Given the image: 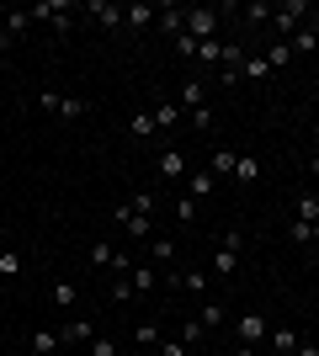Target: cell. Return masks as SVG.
<instances>
[{
    "instance_id": "cell-49",
    "label": "cell",
    "mask_w": 319,
    "mask_h": 356,
    "mask_svg": "<svg viewBox=\"0 0 319 356\" xmlns=\"http://www.w3.org/2000/svg\"><path fill=\"white\" fill-rule=\"evenodd\" d=\"M314 245H319V223H314Z\"/></svg>"
},
{
    "instance_id": "cell-26",
    "label": "cell",
    "mask_w": 319,
    "mask_h": 356,
    "mask_svg": "<svg viewBox=\"0 0 319 356\" xmlns=\"http://www.w3.org/2000/svg\"><path fill=\"white\" fill-rule=\"evenodd\" d=\"M261 59L272 64V70H288V64H293V48H288V43H272L266 54H261Z\"/></svg>"
},
{
    "instance_id": "cell-34",
    "label": "cell",
    "mask_w": 319,
    "mask_h": 356,
    "mask_svg": "<svg viewBox=\"0 0 319 356\" xmlns=\"http://www.w3.org/2000/svg\"><path fill=\"white\" fill-rule=\"evenodd\" d=\"M54 303H59V309H75V282H54Z\"/></svg>"
},
{
    "instance_id": "cell-27",
    "label": "cell",
    "mask_w": 319,
    "mask_h": 356,
    "mask_svg": "<svg viewBox=\"0 0 319 356\" xmlns=\"http://www.w3.org/2000/svg\"><path fill=\"white\" fill-rule=\"evenodd\" d=\"M0 277H22V250H11V245L0 250Z\"/></svg>"
},
{
    "instance_id": "cell-48",
    "label": "cell",
    "mask_w": 319,
    "mask_h": 356,
    "mask_svg": "<svg viewBox=\"0 0 319 356\" xmlns=\"http://www.w3.org/2000/svg\"><path fill=\"white\" fill-rule=\"evenodd\" d=\"M0 250H6V229H0Z\"/></svg>"
},
{
    "instance_id": "cell-50",
    "label": "cell",
    "mask_w": 319,
    "mask_h": 356,
    "mask_svg": "<svg viewBox=\"0 0 319 356\" xmlns=\"http://www.w3.org/2000/svg\"><path fill=\"white\" fill-rule=\"evenodd\" d=\"M75 356H91V351H75Z\"/></svg>"
},
{
    "instance_id": "cell-19",
    "label": "cell",
    "mask_w": 319,
    "mask_h": 356,
    "mask_svg": "<svg viewBox=\"0 0 319 356\" xmlns=\"http://www.w3.org/2000/svg\"><path fill=\"white\" fill-rule=\"evenodd\" d=\"M176 122H181V106H176V102H160V106H154V128H160V134H170Z\"/></svg>"
},
{
    "instance_id": "cell-1",
    "label": "cell",
    "mask_w": 319,
    "mask_h": 356,
    "mask_svg": "<svg viewBox=\"0 0 319 356\" xmlns=\"http://www.w3.org/2000/svg\"><path fill=\"white\" fill-rule=\"evenodd\" d=\"M304 16H309V0H282L272 11V27H277V43H288L293 32L304 27Z\"/></svg>"
},
{
    "instance_id": "cell-46",
    "label": "cell",
    "mask_w": 319,
    "mask_h": 356,
    "mask_svg": "<svg viewBox=\"0 0 319 356\" xmlns=\"http://www.w3.org/2000/svg\"><path fill=\"white\" fill-rule=\"evenodd\" d=\"M309 170L319 176V138H314V154H309Z\"/></svg>"
},
{
    "instance_id": "cell-47",
    "label": "cell",
    "mask_w": 319,
    "mask_h": 356,
    "mask_svg": "<svg viewBox=\"0 0 319 356\" xmlns=\"http://www.w3.org/2000/svg\"><path fill=\"white\" fill-rule=\"evenodd\" d=\"M234 356H261V346H240V351H234Z\"/></svg>"
},
{
    "instance_id": "cell-33",
    "label": "cell",
    "mask_w": 319,
    "mask_h": 356,
    "mask_svg": "<svg viewBox=\"0 0 319 356\" xmlns=\"http://www.w3.org/2000/svg\"><path fill=\"white\" fill-rule=\"evenodd\" d=\"M229 314H224V303H202V330H213V325H224Z\"/></svg>"
},
{
    "instance_id": "cell-42",
    "label": "cell",
    "mask_w": 319,
    "mask_h": 356,
    "mask_svg": "<svg viewBox=\"0 0 319 356\" xmlns=\"http://www.w3.org/2000/svg\"><path fill=\"white\" fill-rule=\"evenodd\" d=\"M154 356H186V341H181V335H176V341H160V351H154Z\"/></svg>"
},
{
    "instance_id": "cell-10",
    "label": "cell",
    "mask_w": 319,
    "mask_h": 356,
    "mask_svg": "<svg viewBox=\"0 0 319 356\" xmlns=\"http://www.w3.org/2000/svg\"><path fill=\"white\" fill-rule=\"evenodd\" d=\"M154 27H160V32L170 38V43H176V38L186 32V11H181V6H165V11L154 16Z\"/></svg>"
},
{
    "instance_id": "cell-45",
    "label": "cell",
    "mask_w": 319,
    "mask_h": 356,
    "mask_svg": "<svg viewBox=\"0 0 319 356\" xmlns=\"http://www.w3.org/2000/svg\"><path fill=\"white\" fill-rule=\"evenodd\" d=\"M16 38H11V27H6V11H0V48H11Z\"/></svg>"
},
{
    "instance_id": "cell-18",
    "label": "cell",
    "mask_w": 319,
    "mask_h": 356,
    "mask_svg": "<svg viewBox=\"0 0 319 356\" xmlns=\"http://www.w3.org/2000/svg\"><path fill=\"white\" fill-rule=\"evenodd\" d=\"M293 218L319 223V192H298V202H293Z\"/></svg>"
},
{
    "instance_id": "cell-2",
    "label": "cell",
    "mask_w": 319,
    "mask_h": 356,
    "mask_svg": "<svg viewBox=\"0 0 319 356\" xmlns=\"http://www.w3.org/2000/svg\"><path fill=\"white\" fill-rule=\"evenodd\" d=\"M38 106L54 112V118H64V122L85 118V102H80V96H59V90H38Z\"/></svg>"
},
{
    "instance_id": "cell-14",
    "label": "cell",
    "mask_w": 319,
    "mask_h": 356,
    "mask_svg": "<svg viewBox=\"0 0 319 356\" xmlns=\"http://www.w3.org/2000/svg\"><path fill=\"white\" fill-rule=\"evenodd\" d=\"M59 335H64V346H91L96 341V325H91V319H69Z\"/></svg>"
},
{
    "instance_id": "cell-41",
    "label": "cell",
    "mask_w": 319,
    "mask_h": 356,
    "mask_svg": "<svg viewBox=\"0 0 319 356\" xmlns=\"http://www.w3.org/2000/svg\"><path fill=\"white\" fill-rule=\"evenodd\" d=\"M85 351H91V356H117V346L106 341V335H96V341H91V346H85Z\"/></svg>"
},
{
    "instance_id": "cell-23",
    "label": "cell",
    "mask_w": 319,
    "mask_h": 356,
    "mask_svg": "<svg viewBox=\"0 0 319 356\" xmlns=\"http://www.w3.org/2000/svg\"><path fill=\"white\" fill-rule=\"evenodd\" d=\"M272 11H277V6H266V0H250V6H245V32L261 27V22H272Z\"/></svg>"
},
{
    "instance_id": "cell-9",
    "label": "cell",
    "mask_w": 319,
    "mask_h": 356,
    "mask_svg": "<svg viewBox=\"0 0 319 356\" xmlns=\"http://www.w3.org/2000/svg\"><path fill=\"white\" fill-rule=\"evenodd\" d=\"M288 48H293V54H314V48H319V16H309L304 27L293 32V38H288Z\"/></svg>"
},
{
    "instance_id": "cell-17",
    "label": "cell",
    "mask_w": 319,
    "mask_h": 356,
    "mask_svg": "<svg viewBox=\"0 0 319 356\" xmlns=\"http://www.w3.org/2000/svg\"><path fill=\"white\" fill-rule=\"evenodd\" d=\"M234 160H240V154H234V149H213V160H208V176H213V181H224V176H234Z\"/></svg>"
},
{
    "instance_id": "cell-29",
    "label": "cell",
    "mask_w": 319,
    "mask_h": 356,
    "mask_svg": "<svg viewBox=\"0 0 319 356\" xmlns=\"http://www.w3.org/2000/svg\"><path fill=\"white\" fill-rule=\"evenodd\" d=\"M133 341H138V351H149V346L160 341V325H154V319H144V325L133 330Z\"/></svg>"
},
{
    "instance_id": "cell-36",
    "label": "cell",
    "mask_w": 319,
    "mask_h": 356,
    "mask_svg": "<svg viewBox=\"0 0 319 356\" xmlns=\"http://www.w3.org/2000/svg\"><path fill=\"white\" fill-rule=\"evenodd\" d=\"M6 27H11V38H16V32L32 27V16H27V11H6Z\"/></svg>"
},
{
    "instance_id": "cell-39",
    "label": "cell",
    "mask_w": 319,
    "mask_h": 356,
    "mask_svg": "<svg viewBox=\"0 0 319 356\" xmlns=\"http://www.w3.org/2000/svg\"><path fill=\"white\" fill-rule=\"evenodd\" d=\"M192 128H197V134H208V128H213V106H197V112H192Z\"/></svg>"
},
{
    "instance_id": "cell-32",
    "label": "cell",
    "mask_w": 319,
    "mask_h": 356,
    "mask_svg": "<svg viewBox=\"0 0 319 356\" xmlns=\"http://www.w3.org/2000/svg\"><path fill=\"white\" fill-rule=\"evenodd\" d=\"M128 282H133V293H149V287H154V271L149 266H133V271H128Z\"/></svg>"
},
{
    "instance_id": "cell-37",
    "label": "cell",
    "mask_w": 319,
    "mask_h": 356,
    "mask_svg": "<svg viewBox=\"0 0 319 356\" xmlns=\"http://www.w3.org/2000/svg\"><path fill=\"white\" fill-rule=\"evenodd\" d=\"M176 54H181V59H197V38H192V32H181V38H176Z\"/></svg>"
},
{
    "instance_id": "cell-30",
    "label": "cell",
    "mask_w": 319,
    "mask_h": 356,
    "mask_svg": "<svg viewBox=\"0 0 319 356\" xmlns=\"http://www.w3.org/2000/svg\"><path fill=\"white\" fill-rule=\"evenodd\" d=\"M197 59H202V64H224V43H218V38L197 43Z\"/></svg>"
},
{
    "instance_id": "cell-15",
    "label": "cell",
    "mask_w": 319,
    "mask_h": 356,
    "mask_svg": "<svg viewBox=\"0 0 319 356\" xmlns=\"http://www.w3.org/2000/svg\"><path fill=\"white\" fill-rule=\"evenodd\" d=\"M154 16H160V11H154V6H144V0H138V6H122V27H154Z\"/></svg>"
},
{
    "instance_id": "cell-3",
    "label": "cell",
    "mask_w": 319,
    "mask_h": 356,
    "mask_svg": "<svg viewBox=\"0 0 319 356\" xmlns=\"http://www.w3.org/2000/svg\"><path fill=\"white\" fill-rule=\"evenodd\" d=\"M240 250H245V229H224L218 250H213V271H234L240 266Z\"/></svg>"
},
{
    "instance_id": "cell-24",
    "label": "cell",
    "mask_w": 319,
    "mask_h": 356,
    "mask_svg": "<svg viewBox=\"0 0 319 356\" xmlns=\"http://www.w3.org/2000/svg\"><path fill=\"white\" fill-rule=\"evenodd\" d=\"M149 255H154V266H170V261H176V239H160V234H154L149 239Z\"/></svg>"
},
{
    "instance_id": "cell-5",
    "label": "cell",
    "mask_w": 319,
    "mask_h": 356,
    "mask_svg": "<svg viewBox=\"0 0 319 356\" xmlns=\"http://www.w3.org/2000/svg\"><path fill=\"white\" fill-rule=\"evenodd\" d=\"M27 16H32V22H48L54 32H64V27H69V16H75V6H69V0H38Z\"/></svg>"
},
{
    "instance_id": "cell-25",
    "label": "cell",
    "mask_w": 319,
    "mask_h": 356,
    "mask_svg": "<svg viewBox=\"0 0 319 356\" xmlns=\"http://www.w3.org/2000/svg\"><path fill=\"white\" fill-rule=\"evenodd\" d=\"M59 346H64V335H59V330H38V335H32V351H38V356L59 351Z\"/></svg>"
},
{
    "instance_id": "cell-51",
    "label": "cell",
    "mask_w": 319,
    "mask_h": 356,
    "mask_svg": "<svg viewBox=\"0 0 319 356\" xmlns=\"http://www.w3.org/2000/svg\"><path fill=\"white\" fill-rule=\"evenodd\" d=\"M293 356H298V351H293Z\"/></svg>"
},
{
    "instance_id": "cell-40",
    "label": "cell",
    "mask_w": 319,
    "mask_h": 356,
    "mask_svg": "<svg viewBox=\"0 0 319 356\" xmlns=\"http://www.w3.org/2000/svg\"><path fill=\"white\" fill-rule=\"evenodd\" d=\"M112 298H117V303H128V298H138V293H133V282H128V277H117V282H112Z\"/></svg>"
},
{
    "instance_id": "cell-21",
    "label": "cell",
    "mask_w": 319,
    "mask_h": 356,
    "mask_svg": "<svg viewBox=\"0 0 319 356\" xmlns=\"http://www.w3.org/2000/svg\"><path fill=\"white\" fill-rule=\"evenodd\" d=\"M176 106H181V112H197V106H208V102H202V80H186V86H181V102H176Z\"/></svg>"
},
{
    "instance_id": "cell-44",
    "label": "cell",
    "mask_w": 319,
    "mask_h": 356,
    "mask_svg": "<svg viewBox=\"0 0 319 356\" xmlns=\"http://www.w3.org/2000/svg\"><path fill=\"white\" fill-rule=\"evenodd\" d=\"M128 202H133L138 213H149V218H154V192H138V197H128Z\"/></svg>"
},
{
    "instance_id": "cell-12",
    "label": "cell",
    "mask_w": 319,
    "mask_h": 356,
    "mask_svg": "<svg viewBox=\"0 0 319 356\" xmlns=\"http://www.w3.org/2000/svg\"><path fill=\"white\" fill-rule=\"evenodd\" d=\"M165 282L170 287H186V293H208V271H165Z\"/></svg>"
},
{
    "instance_id": "cell-31",
    "label": "cell",
    "mask_w": 319,
    "mask_h": 356,
    "mask_svg": "<svg viewBox=\"0 0 319 356\" xmlns=\"http://www.w3.org/2000/svg\"><path fill=\"white\" fill-rule=\"evenodd\" d=\"M112 261H117V250H112L106 239H96L91 245V266H112Z\"/></svg>"
},
{
    "instance_id": "cell-11",
    "label": "cell",
    "mask_w": 319,
    "mask_h": 356,
    "mask_svg": "<svg viewBox=\"0 0 319 356\" xmlns=\"http://www.w3.org/2000/svg\"><path fill=\"white\" fill-rule=\"evenodd\" d=\"M160 181H186V154L181 149H160Z\"/></svg>"
},
{
    "instance_id": "cell-4",
    "label": "cell",
    "mask_w": 319,
    "mask_h": 356,
    "mask_svg": "<svg viewBox=\"0 0 319 356\" xmlns=\"http://www.w3.org/2000/svg\"><path fill=\"white\" fill-rule=\"evenodd\" d=\"M112 218H117V229H128L133 239H154V218H149V213H138L133 202H117Z\"/></svg>"
},
{
    "instance_id": "cell-13",
    "label": "cell",
    "mask_w": 319,
    "mask_h": 356,
    "mask_svg": "<svg viewBox=\"0 0 319 356\" xmlns=\"http://www.w3.org/2000/svg\"><path fill=\"white\" fill-rule=\"evenodd\" d=\"M213 192H218V181H213L208 170H192V176H186V197H192V202H208Z\"/></svg>"
},
{
    "instance_id": "cell-8",
    "label": "cell",
    "mask_w": 319,
    "mask_h": 356,
    "mask_svg": "<svg viewBox=\"0 0 319 356\" xmlns=\"http://www.w3.org/2000/svg\"><path fill=\"white\" fill-rule=\"evenodd\" d=\"M186 32H192L197 43L218 38V11H208V6H197V11H186Z\"/></svg>"
},
{
    "instance_id": "cell-28",
    "label": "cell",
    "mask_w": 319,
    "mask_h": 356,
    "mask_svg": "<svg viewBox=\"0 0 319 356\" xmlns=\"http://www.w3.org/2000/svg\"><path fill=\"white\" fill-rule=\"evenodd\" d=\"M288 239H293V245H314V223L293 218V223H288Z\"/></svg>"
},
{
    "instance_id": "cell-16",
    "label": "cell",
    "mask_w": 319,
    "mask_h": 356,
    "mask_svg": "<svg viewBox=\"0 0 319 356\" xmlns=\"http://www.w3.org/2000/svg\"><path fill=\"white\" fill-rule=\"evenodd\" d=\"M266 346H272L277 356H293L298 346H304V335H298V330H272V335H266Z\"/></svg>"
},
{
    "instance_id": "cell-6",
    "label": "cell",
    "mask_w": 319,
    "mask_h": 356,
    "mask_svg": "<svg viewBox=\"0 0 319 356\" xmlns=\"http://www.w3.org/2000/svg\"><path fill=\"white\" fill-rule=\"evenodd\" d=\"M234 335H240V346H266V335H272V319H266V314H240Z\"/></svg>"
},
{
    "instance_id": "cell-35",
    "label": "cell",
    "mask_w": 319,
    "mask_h": 356,
    "mask_svg": "<svg viewBox=\"0 0 319 356\" xmlns=\"http://www.w3.org/2000/svg\"><path fill=\"white\" fill-rule=\"evenodd\" d=\"M245 80H266V74H272V64H266V59H245Z\"/></svg>"
},
{
    "instance_id": "cell-7",
    "label": "cell",
    "mask_w": 319,
    "mask_h": 356,
    "mask_svg": "<svg viewBox=\"0 0 319 356\" xmlns=\"http://www.w3.org/2000/svg\"><path fill=\"white\" fill-rule=\"evenodd\" d=\"M80 11L91 16L96 27H106V32H117V27H122V6H112V0H85Z\"/></svg>"
},
{
    "instance_id": "cell-22",
    "label": "cell",
    "mask_w": 319,
    "mask_h": 356,
    "mask_svg": "<svg viewBox=\"0 0 319 356\" xmlns=\"http://www.w3.org/2000/svg\"><path fill=\"white\" fill-rule=\"evenodd\" d=\"M234 181H240V186L245 181H261V160L256 154H240V160H234Z\"/></svg>"
},
{
    "instance_id": "cell-43",
    "label": "cell",
    "mask_w": 319,
    "mask_h": 356,
    "mask_svg": "<svg viewBox=\"0 0 319 356\" xmlns=\"http://www.w3.org/2000/svg\"><path fill=\"white\" fill-rule=\"evenodd\" d=\"M181 341H186V346L202 341V319H186V325H181Z\"/></svg>"
},
{
    "instance_id": "cell-38",
    "label": "cell",
    "mask_w": 319,
    "mask_h": 356,
    "mask_svg": "<svg viewBox=\"0 0 319 356\" xmlns=\"http://www.w3.org/2000/svg\"><path fill=\"white\" fill-rule=\"evenodd\" d=\"M197 218V202H192V197H181V202H176V223H192Z\"/></svg>"
},
{
    "instance_id": "cell-20",
    "label": "cell",
    "mask_w": 319,
    "mask_h": 356,
    "mask_svg": "<svg viewBox=\"0 0 319 356\" xmlns=\"http://www.w3.org/2000/svg\"><path fill=\"white\" fill-rule=\"evenodd\" d=\"M128 134L133 138H154L160 134V128H154V112H133V118H128Z\"/></svg>"
}]
</instances>
